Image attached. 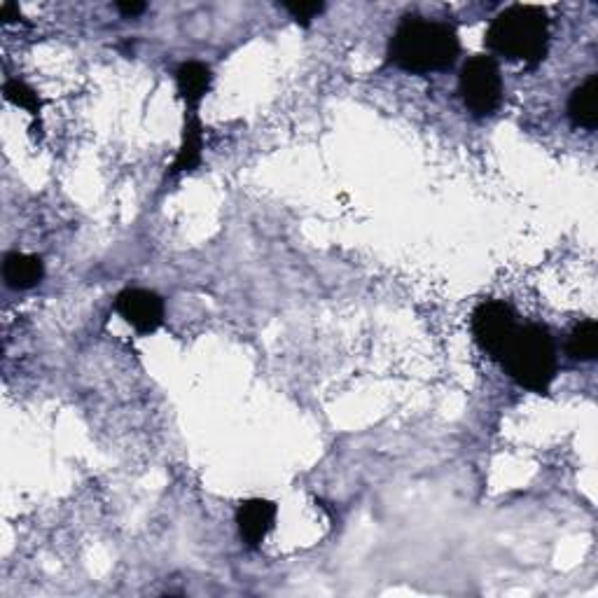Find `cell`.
Wrapping results in <instances>:
<instances>
[{"mask_svg":"<svg viewBox=\"0 0 598 598\" xmlns=\"http://www.w3.org/2000/svg\"><path fill=\"white\" fill-rule=\"evenodd\" d=\"M461 43L449 24L405 17L391 38V61L407 73H437L456 64Z\"/></svg>","mask_w":598,"mask_h":598,"instance_id":"6da1fadb","label":"cell"},{"mask_svg":"<svg viewBox=\"0 0 598 598\" xmlns=\"http://www.w3.org/2000/svg\"><path fill=\"white\" fill-rule=\"evenodd\" d=\"M547 38V12L533 5H512L500 12L486 31V45L491 52L526 64H538L545 59Z\"/></svg>","mask_w":598,"mask_h":598,"instance_id":"7a4b0ae2","label":"cell"},{"mask_svg":"<svg viewBox=\"0 0 598 598\" xmlns=\"http://www.w3.org/2000/svg\"><path fill=\"white\" fill-rule=\"evenodd\" d=\"M500 360L507 374L519 386L535 393H547L556 374V346L547 328L542 325H524L512 332Z\"/></svg>","mask_w":598,"mask_h":598,"instance_id":"3957f363","label":"cell"},{"mask_svg":"<svg viewBox=\"0 0 598 598\" xmlns=\"http://www.w3.org/2000/svg\"><path fill=\"white\" fill-rule=\"evenodd\" d=\"M458 87H461L463 103L472 115H491L500 106V99H503V78H500L496 59L484 57V54L472 57L463 66Z\"/></svg>","mask_w":598,"mask_h":598,"instance_id":"277c9868","label":"cell"},{"mask_svg":"<svg viewBox=\"0 0 598 598\" xmlns=\"http://www.w3.org/2000/svg\"><path fill=\"white\" fill-rule=\"evenodd\" d=\"M514 330H517L514 311L505 302L491 299V302L479 304L475 314H472V335H475L477 344L484 351H489L493 358L500 356V351L505 349L507 339L512 337Z\"/></svg>","mask_w":598,"mask_h":598,"instance_id":"5b68a950","label":"cell"},{"mask_svg":"<svg viewBox=\"0 0 598 598\" xmlns=\"http://www.w3.org/2000/svg\"><path fill=\"white\" fill-rule=\"evenodd\" d=\"M117 314L136 328L141 335L155 332L164 321V302L157 292L143 288H129L117 295Z\"/></svg>","mask_w":598,"mask_h":598,"instance_id":"8992f818","label":"cell"},{"mask_svg":"<svg viewBox=\"0 0 598 598\" xmlns=\"http://www.w3.org/2000/svg\"><path fill=\"white\" fill-rule=\"evenodd\" d=\"M276 521V505L271 500L253 498L246 500L236 512V524H239V533L246 545L257 547L267 538V533L274 528Z\"/></svg>","mask_w":598,"mask_h":598,"instance_id":"52a82bcc","label":"cell"},{"mask_svg":"<svg viewBox=\"0 0 598 598\" xmlns=\"http://www.w3.org/2000/svg\"><path fill=\"white\" fill-rule=\"evenodd\" d=\"M3 276L8 281L10 288L15 290H29L33 285H38L45 276L43 260L36 255L24 253H10L3 262Z\"/></svg>","mask_w":598,"mask_h":598,"instance_id":"ba28073f","label":"cell"},{"mask_svg":"<svg viewBox=\"0 0 598 598\" xmlns=\"http://www.w3.org/2000/svg\"><path fill=\"white\" fill-rule=\"evenodd\" d=\"M568 115L577 127L589 131L598 127V75H591L575 89L568 101Z\"/></svg>","mask_w":598,"mask_h":598,"instance_id":"9c48e42d","label":"cell"},{"mask_svg":"<svg viewBox=\"0 0 598 598\" xmlns=\"http://www.w3.org/2000/svg\"><path fill=\"white\" fill-rule=\"evenodd\" d=\"M176 82L187 106H197L211 89V68L201 61H187L176 71Z\"/></svg>","mask_w":598,"mask_h":598,"instance_id":"30bf717a","label":"cell"},{"mask_svg":"<svg viewBox=\"0 0 598 598\" xmlns=\"http://www.w3.org/2000/svg\"><path fill=\"white\" fill-rule=\"evenodd\" d=\"M201 150H204V131H201V124L194 115L185 117V129H183V145H180L176 162L171 166L173 176L183 171H192L194 166L201 162Z\"/></svg>","mask_w":598,"mask_h":598,"instance_id":"8fae6325","label":"cell"},{"mask_svg":"<svg viewBox=\"0 0 598 598\" xmlns=\"http://www.w3.org/2000/svg\"><path fill=\"white\" fill-rule=\"evenodd\" d=\"M566 351L573 360H594L598 353V323L582 321L577 325V328L570 332Z\"/></svg>","mask_w":598,"mask_h":598,"instance_id":"7c38bea8","label":"cell"},{"mask_svg":"<svg viewBox=\"0 0 598 598\" xmlns=\"http://www.w3.org/2000/svg\"><path fill=\"white\" fill-rule=\"evenodd\" d=\"M5 96H8V101L15 103V106L29 110L31 115H38L40 106H43V103H40V96L22 80L5 82Z\"/></svg>","mask_w":598,"mask_h":598,"instance_id":"4fadbf2b","label":"cell"},{"mask_svg":"<svg viewBox=\"0 0 598 598\" xmlns=\"http://www.w3.org/2000/svg\"><path fill=\"white\" fill-rule=\"evenodd\" d=\"M283 8L288 10L290 15L297 19V22L309 24L316 15H321L325 5L316 3V0H299V3H283Z\"/></svg>","mask_w":598,"mask_h":598,"instance_id":"5bb4252c","label":"cell"},{"mask_svg":"<svg viewBox=\"0 0 598 598\" xmlns=\"http://www.w3.org/2000/svg\"><path fill=\"white\" fill-rule=\"evenodd\" d=\"M117 10H120L124 17H136L145 12V3H138V0H122V3H117Z\"/></svg>","mask_w":598,"mask_h":598,"instance_id":"9a60e30c","label":"cell"},{"mask_svg":"<svg viewBox=\"0 0 598 598\" xmlns=\"http://www.w3.org/2000/svg\"><path fill=\"white\" fill-rule=\"evenodd\" d=\"M0 17H3V22H17V19H22L19 17L17 5H12V3H5L3 8H0Z\"/></svg>","mask_w":598,"mask_h":598,"instance_id":"2e32d148","label":"cell"}]
</instances>
